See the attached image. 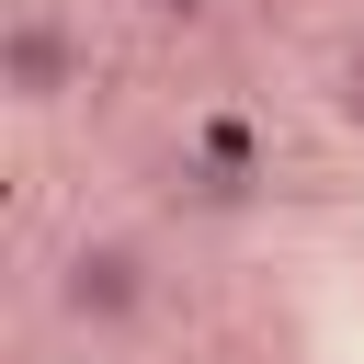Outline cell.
Instances as JSON below:
<instances>
[{
  "label": "cell",
  "mask_w": 364,
  "mask_h": 364,
  "mask_svg": "<svg viewBox=\"0 0 364 364\" xmlns=\"http://www.w3.org/2000/svg\"><path fill=\"white\" fill-rule=\"evenodd\" d=\"M136 11H159V23H205V0H136Z\"/></svg>",
  "instance_id": "277c9868"
},
{
  "label": "cell",
  "mask_w": 364,
  "mask_h": 364,
  "mask_svg": "<svg viewBox=\"0 0 364 364\" xmlns=\"http://www.w3.org/2000/svg\"><path fill=\"white\" fill-rule=\"evenodd\" d=\"M148 307H159V262H148L136 239H68V250H57V318H68V330L114 341V330H136Z\"/></svg>",
  "instance_id": "6da1fadb"
},
{
  "label": "cell",
  "mask_w": 364,
  "mask_h": 364,
  "mask_svg": "<svg viewBox=\"0 0 364 364\" xmlns=\"http://www.w3.org/2000/svg\"><path fill=\"white\" fill-rule=\"evenodd\" d=\"M0 91H11L23 114H46V102H68V91H80V34H68V11L23 0V11L0 23Z\"/></svg>",
  "instance_id": "7a4b0ae2"
},
{
  "label": "cell",
  "mask_w": 364,
  "mask_h": 364,
  "mask_svg": "<svg viewBox=\"0 0 364 364\" xmlns=\"http://www.w3.org/2000/svg\"><path fill=\"white\" fill-rule=\"evenodd\" d=\"M330 102H341V114L364 125V46H341V68H330Z\"/></svg>",
  "instance_id": "3957f363"
}]
</instances>
